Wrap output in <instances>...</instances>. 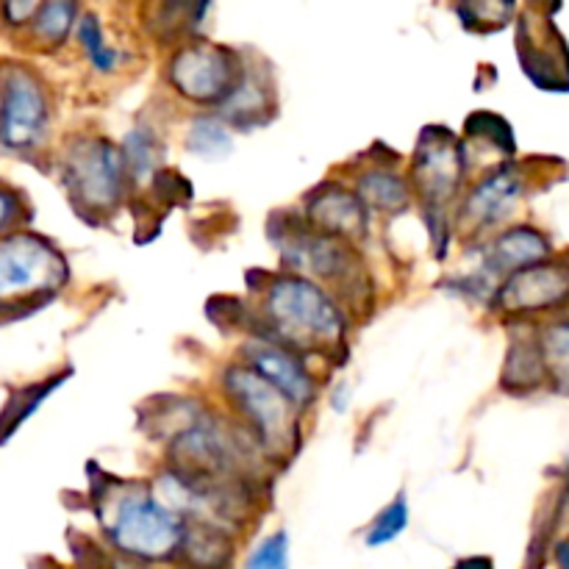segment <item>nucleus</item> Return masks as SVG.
<instances>
[{
    "label": "nucleus",
    "instance_id": "nucleus-13",
    "mask_svg": "<svg viewBox=\"0 0 569 569\" xmlns=\"http://www.w3.org/2000/svg\"><path fill=\"white\" fill-rule=\"evenodd\" d=\"M309 217L315 226L326 228L331 233H359L365 228V209L356 194L345 192L339 187H326L309 206Z\"/></svg>",
    "mask_w": 569,
    "mask_h": 569
},
{
    "label": "nucleus",
    "instance_id": "nucleus-24",
    "mask_svg": "<svg viewBox=\"0 0 569 569\" xmlns=\"http://www.w3.org/2000/svg\"><path fill=\"white\" fill-rule=\"evenodd\" d=\"M556 565H559V569H569V539L559 542V548H556Z\"/></svg>",
    "mask_w": 569,
    "mask_h": 569
},
{
    "label": "nucleus",
    "instance_id": "nucleus-9",
    "mask_svg": "<svg viewBox=\"0 0 569 569\" xmlns=\"http://www.w3.org/2000/svg\"><path fill=\"white\" fill-rule=\"evenodd\" d=\"M569 300V267L537 264L509 276L500 289V303L509 311L556 309Z\"/></svg>",
    "mask_w": 569,
    "mask_h": 569
},
{
    "label": "nucleus",
    "instance_id": "nucleus-12",
    "mask_svg": "<svg viewBox=\"0 0 569 569\" xmlns=\"http://www.w3.org/2000/svg\"><path fill=\"white\" fill-rule=\"evenodd\" d=\"M550 256V242L545 233H539L537 228L517 226L511 231H506L503 237L495 242L492 253H489V267L498 272H515L528 270V267L542 264Z\"/></svg>",
    "mask_w": 569,
    "mask_h": 569
},
{
    "label": "nucleus",
    "instance_id": "nucleus-4",
    "mask_svg": "<svg viewBox=\"0 0 569 569\" xmlns=\"http://www.w3.org/2000/svg\"><path fill=\"white\" fill-rule=\"evenodd\" d=\"M170 78L178 92L198 103H226L237 94L244 78L237 56L214 44H189L172 59Z\"/></svg>",
    "mask_w": 569,
    "mask_h": 569
},
{
    "label": "nucleus",
    "instance_id": "nucleus-23",
    "mask_svg": "<svg viewBox=\"0 0 569 569\" xmlns=\"http://www.w3.org/2000/svg\"><path fill=\"white\" fill-rule=\"evenodd\" d=\"M453 569H495V567H492V561L483 559V556H476V559L459 561Z\"/></svg>",
    "mask_w": 569,
    "mask_h": 569
},
{
    "label": "nucleus",
    "instance_id": "nucleus-20",
    "mask_svg": "<svg viewBox=\"0 0 569 569\" xmlns=\"http://www.w3.org/2000/svg\"><path fill=\"white\" fill-rule=\"evenodd\" d=\"M72 14H76V6L70 3L42 6L37 14V33L48 39V42H59V39L67 37V28H70Z\"/></svg>",
    "mask_w": 569,
    "mask_h": 569
},
{
    "label": "nucleus",
    "instance_id": "nucleus-14",
    "mask_svg": "<svg viewBox=\"0 0 569 569\" xmlns=\"http://www.w3.org/2000/svg\"><path fill=\"white\" fill-rule=\"evenodd\" d=\"M187 148L192 150L194 156H200V159L220 161L233 150V139L214 117H200V120L192 122V131H189L187 137Z\"/></svg>",
    "mask_w": 569,
    "mask_h": 569
},
{
    "label": "nucleus",
    "instance_id": "nucleus-18",
    "mask_svg": "<svg viewBox=\"0 0 569 569\" xmlns=\"http://www.w3.org/2000/svg\"><path fill=\"white\" fill-rule=\"evenodd\" d=\"M78 37H81V44H83V50H87L89 61H92L100 72L114 70L117 50L111 48V44H106L103 28H100V22L94 20L92 14L81 17V22H78Z\"/></svg>",
    "mask_w": 569,
    "mask_h": 569
},
{
    "label": "nucleus",
    "instance_id": "nucleus-3",
    "mask_svg": "<svg viewBox=\"0 0 569 569\" xmlns=\"http://www.w3.org/2000/svg\"><path fill=\"white\" fill-rule=\"evenodd\" d=\"M64 276V259L42 239L11 237L0 242V303L53 292Z\"/></svg>",
    "mask_w": 569,
    "mask_h": 569
},
{
    "label": "nucleus",
    "instance_id": "nucleus-6",
    "mask_svg": "<svg viewBox=\"0 0 569 569\" xmlns=\"http://www.w3.org/2000/svg\"><path fill=\"white\" fill-rule=\"evenodd\" d=\"M226 387L239 403V409L259 428L261 439L272 448H283L289 439V406L292 403L259 372L242 370V367L228 370Z\"/></svg>",
    "mask_w": 569,
    "mask_h": 569
},
{
    "label": "nucleus",
    "instance_id": "nucleus-10",
    "mask_svg": "<svg viewBox=\"0 0 569 569\" xmlns=\"http://www.w3.org/2000/svg\"><path fill=\"white\" fill-rule=\"evenodd\" d=\"M248 356L253 372H259L264 381H270L289 403H311V398H315V383H311V376L306 372L303 361L298 356H292L289 350L272 348V345H259Z\"/></svg>",
    "mask_w": 569,
    "mask_h": 569
},
{
    "label": "nucleus",
    "instance_id": "nucleus-11",
    "mask_svg": "<svg viewBox=\"0 0 569 569\" xmlns=\"http://www.w3.org/2000/svg\"><path fill=\"white\" fill-rule=\"evenodd\" d=\"M522 178L515 170H500L489 176L487 181L478 183L476 192L470 194L465 206V217L472 226H495L511 211V206L520 200Z\"/></svg>",
    "mask_w": 569,
    "mask_h": 569
},
{
    "label": "nucleus",
    "instance_id": "nucleus-17",
    "mask_svg": "<svg viewBox=\"0 0 569 569\" xmlns=\"http://www.w3.org/2000/svg\"><path fill=\"white\" fill-rule=\"evenodd\" d=\"M406 526H409V503H406V498L400 495V498H395L392 503L376 517V522H372L370 531H367V548H383V545L395 542V539L406 531Z\"/></svg>",
    "mask_w": 569,
    "mask_h": 569
},
{
    "label": "nucleus",
    "instance_id": "nucleus-15",
    "mask_svg": "<svg viewBox=\"0 0 569 569\" xmlns=\"http://www.w3.org/2000/svg\"><path fill=\"white\" fill-rule=\"evenodd\" d=\"M539 356H542V365L548 367L550 378L559 383L561 392H569V320L548 328Z\"/></svg>",
    "mask_w": 569,
    "mask_h": 569
},
{
    "label": "nucleus",
    "instance_id": "nucleus-16",
    "mask_svg": "<svg viewBox=\"0 0 569 569\" xmlns=\"http://www.w3.org/2000/svg\"><path fill=\"white\" fill-rule=\"evenodd\" d=\"M359 189L361 198L381 211H398L409 200L406 183L398 176H392V172H370V176L361 178Z\"/></svg>",
    "mask_w": 569,
    "mask_h": 569
},
{
    "label": "nucleus",
    "instance_id": "nucleus-22",
    "mask_svg": "<svg viewBox=\"0 0 569 569\" xmlns=\"http://www.w3.org/2000/svg\"><path fill=\"white\" fill-rule=\"evenodd\" d=\"M14 209H17V200L11 198V192L0 189V231L9 226V220L14 217Z\"/></svg>",
    "mask_w": 569,
    "mask_h": 569
},
{
    "label": "nucleus",
    "instance_id": "nucleus-21",
    "mask_svg": "<svg viewBox=\"0 0 569 569\" xmlns=\"http://www.w3.org/2000/svg\"><path fill=\"white\" fill-rule=\"evenodd\" d=\"M126 161H128V170H131L133 176L144 178L148 172H153L156 170V142L153 139H150L144 131L128 133Z\"/></svg>",
    "mask_w": 569,
    "mask_h": 569
},
{
    "label": "nucleus",
    "instance_id": "nucleus-7",
    "mask_svg": "<svg viewBox=\"0 0 569 569\" xmlns=\"http://www.w3.org/2000/svg\"><path fill=\"white\" fill-rule=\"evenodd\" d=\"M48 131V106L39 83L28 72L14 70L6 83L0 142L11 150H28L42 142Z\"/></svg>",
    "mask_w": 569,
    "mask_h": 569
},
{
    "label": "nucleus",
    "instance_id": "nucleus-19",
    "mask_svg": "<svg viewBox=\"0 0 569 569\" xmlns=\"http://www.w3.org/2000/svg\"><path fill=\"white\" fill-rule=\"evenodd\" d=\"M242 569H289V537L283 531L261 539L250 556L244 559Z\"/></svg>",
    "mask_w": 569,
    "mask_h": 569
},
{
    "label": "nucleus",
    "instance_id": "nucleus-5",
    "mask_svg": "<svg viewBox=\"0 0 569 569\" xmlns=\"http://www.w3.org/2000/svg\"><path fill=\"white\" fill-rule=\"evenodd\" d=\"M67 183L78 203L109 211L120 200L122 159L103 139H83L67 159Z\"/></svg>",
    "mask_w": 569,
    "mask_h": 569
},
{
    "label": "nucleus",
    "instance_id": "nucleus-2",
    "mask_svg": "<svg viewBox=\"0 0 569 569\" xmlns=\"http://www.w3.org/2000/svg\"><path fill=\"white\" fill-rule=\"evenodd\" d=\"M272 328L295 348H322L342 337L345 326L331 298L306 278H281L267 295Z\"/></svg>",
    "mask_w": 569,
    "mask_h": 569
},
{
    "label": "nucleus",
    "instance_id": "nucleus-1",
    "mask_svg": "<svg viewBox=\"0 0 569 569\" xmlns=\"http://www.w3.org/2000/svg\"><path fill=\"white\" fill-rule=\"evenodd\" d=\"M106 531L114 548L139 565H167L178 559L187 545V528L176 511L144 492L126 495L114 506Z\"/></svg>",
    "mask_w": 569,
    "mask_h": 569
},
{
    "label": "nucleus",
    "instance_id": "nucleus-8",
    "mask_svg": "<svg viewBox=\"0 0 569 569\" xmlns=\"http://www.w3.org/2000/svg\"><path fill=\"white\" fill-rule=\"evenodd\" d=\"M465 172V148L450 131H426L417 144V183L428 203H448Z\"/></svg>",
    "mask_w": 569,
    "mask_h": 569
}]
</instances>
